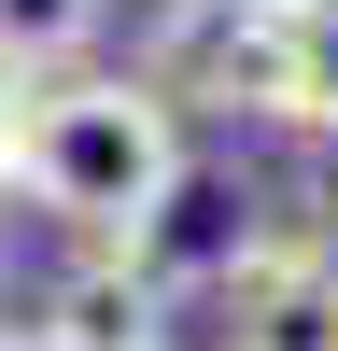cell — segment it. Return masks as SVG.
Segmentation results:
<instances>
[{"instance_id":"1","label":"cell","mask_w":338,"mask_h":351,"mask_svg":"<svg viewBox=\"0 0 338 351\" xmlns=\"http://www.w3.org/2000/svg\"><path fill=\"white\" fill-rule=\"evenodd\" d=\"M183 169V112L141 71H43L14 84V197L71 239H127Z\"/></svg>"},{"instance_id":"2","label":"cell","mask_w":338,"mask_h":351,"mask_svg":"<svg viewBox=\"0 0 338 351\" xmlns=\"http://www.w3.org/2000/svg\"><path fill=\"white\" fill-rule=\"evenodd\" d=\"M254 239H268V197H254L240 169H197V155H183V169H169V197L127 225V239H99V253H127L169 309H212V281L240 267Z\"/></svg>"},{"instance_id":"3","label":"cell","mask_w":338,"mask_h":351,"mask_svg":"<svg viewBox=\"0 0 338 351\" xmlns=\"http://www.w3.org/2000/svg\"><path fill=\"white\" fill-rule=\"evenodd\" d=\"M212 324H225V351H338V239L268 225L212 281Z\"/></svg>"},{"instance_id":"4","label":"cell","mask_w":338,"mask_h":351,"mask_svg":"<svg viewBox=\"0 0 338 351\" xmlns=\"http://www.w3.org/2000/svg\"><path fill=\"white\" fill-rule=\"evenodd\" d=\"M14 337H28V351H169V295L127 267V253H99V239H84L71 267L43 281V309H28Z\"/></svg>"},{"instance_id":"5","label":"cell","mask_w":338,"mask_h":351,"mask_svg":"<svg viewBox=\"0 0 338 351\" xmlns=\"http://www.w3.org/2000/svg\"><path fill=\"white\" fill-rule=\"evenodd\" d=\"M113 28V0H0V71L43 84V71H84Z\"/></svg>"},{"instance_id":"6","label":"cell","mask_w":338,"mask_h":351,"mask_svg":"<svg viewBox=\"0 0 338 351\" xmlns=\"http://www.w3.org/2000/svg\"><path fill=\"white\" fill-rule=\"evenodd\" d=\"M0 183H14V71H0Z\"/></svg>"},{"instance_id":"7","label":"cell","mask_w":338,"mask_h":351,"mask_svg":"<svg viewBox=\"0 0 338 351\" xmlns=\"http://www.w3.org/2000/svg\"><path fill=\"white\" fill-rule=\"evenodd\" d=\"M268 14H338V0H268Z\"/></svg>"},{"instance_id":"8","label":"cell","mask_w":338,"mask_h":351,"mask_svg":"<svg viewBox=\"0 0 338 351\" xmlns=\"http://www.w3.org/2000/svg\"><path fill=\"white\" fill-rule=\"evenodd\" d=\"M0 351H28V337H14V324H0Z\"/></svg>"},{"instance_id":"9","label":"cell","mask_w":338,"mask_h":351,"mask_svg":"<svg viewBox=\"0 0 338 351\" xmlns=\"http://www.w3.org/2000/svg\"><path fill=\"white\" fill-rule=\"evenodd\" d=\"M0 281H14V253H0Z\"/></svg>"}]
</instances>
